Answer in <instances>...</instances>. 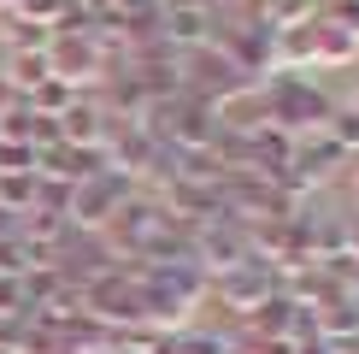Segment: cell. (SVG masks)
Listing matches in <instances>:
<instances>
[{"label": "cell", "instance_id": "obj_1", "mask_svg": "<svg viewBox=\"0 0 359 354\" xmlns=\"http://www.w3.org/2000/svg\"><path fill=\"white\" fill-rule=\"evenodd\" d=\"M12 107H24V95L12 88V77H6V71H0V118H6Z\"/></svg>", "mask_w": 359, "mask_h": 354}, {"label": "cell", "instance_id": "obj_2", "mask_svg": "<svg viewBox=\"0 0 359 354\" xmlns=\"http://www.w3.org/2000/svg\"><path fill=\"white\" fill-rule=\"evenodd\" d=\"M6 236H18V213H6V206H0V242H6Z\"/></svg>", "mask_w": 359, "mask_h": 354}]
</instances>
